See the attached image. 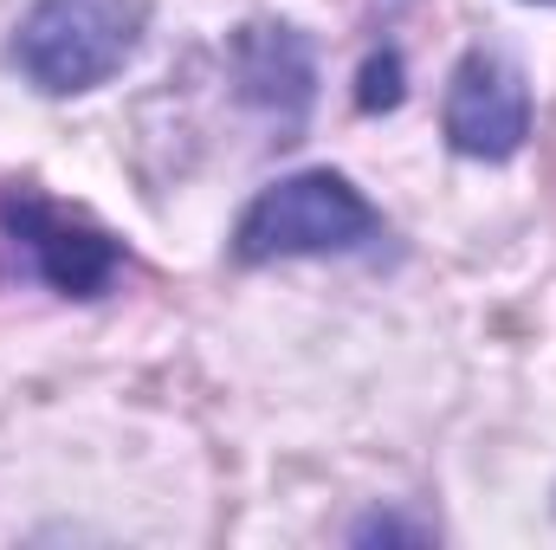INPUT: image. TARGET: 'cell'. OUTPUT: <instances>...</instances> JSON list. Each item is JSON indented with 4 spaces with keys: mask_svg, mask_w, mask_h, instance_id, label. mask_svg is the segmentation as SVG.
<instances>
[{
    "mask_svg": "<svg viewBox=\"0 0 556 550\" xmlns=\"http://www.w3.org/2000/svg\"><path fill=\"white\" fill-rule=\"evenodd\" d=\"M0 234L13 240V253L33 273L52 291H65V298H98L124 266V253H117V240L104 227H91V221H78V214L52 208L46 195H26V188L0 201Z\"/></svg>",
    "mask_w": 556,
    "mask_h": 550,
    "instance_id": "obj_3",
    "label": "cell"
},
{
    "mask_svg": "<svg viewBox=\"0 0 556 550\" xmlns=\"http://www.w3.org/2000/svg\"><path fill=\"white\" fill-rule=\"evenodd\" d=\"M369 240H382V214L330 168H311V175L266 188L233 227V253L247 266L298 260V253H356Z\"/></svg>",
    "mask_w": 556,
    "mask_h": 550,
    "instance_id": "obj_2",
    "label": "cell"
},
{
    "mask_svg": "<svg viewBox=\"0 0 556 550\" xmlns=\"http://www.w3.org/2000/svg\"><path fill=\"white\" fill-rule=\"evenodd\" d=\"M233 78H240V98L253 111H266L291 137L304 124V111H311V91H317L311 39L298 26H247L233 39Z\"/></svg>",
    "mask_w": 556,
    "mask_h": 550,
    "instance_id": "obj_5",
    "label": "cell"
},
{
    "mask_svg": "<svg viewBox=\"0 0 556 550\" xmlns=\"http://www.w3.org/2000/svg\"><path fill=\"white\" fill-rule=\"evenodd\" d=\"M137 39L142 0H33V13L13 33V65L39 91L72 98L124 72Z\"/></svg>",
    "mask_w": 556,
    "mask_h": 550,
    "instance_id": "obj_1",
    "label": "cell"
},
{
    "mask_svg": "<svg viewBox=\"0 0 556 550\" xmlns=\"http://www.w3.org/2000/svg\"><path fill=\"white\" fill-rule=\"evenodd\" d=\"M531 137V91L525 72L498 52H466L446 85V142L479 162H505Z\"/></svg>",
    "mask_w": 556,
    "mask_h": 550,
    "instance_id": "obj_4",
    "label": "cell"
},
{
    "mask_svg": "<svg viewBox=\"0 0 556 550\" xmlns=\"http://www.w3.org/2000/svg\"><path fill=\"white\" fill-rule=\"evenodd\" d=\"M356 104H363V111H395V104H402V59H395V52H382V59L363 65Z\"/></svg>",
    "mask_w": 556,
    "mask_h": 550,
    "instance_id": "obj_6",
    "label": "cell"
},
{
    "mask_svg": "<svg viewBox=\"0 0 556 550\" xmlns=\"http://www.w3.org/2000/svg\"><path fill=\"white\" fill-rule=\"evenodd\" d=\"M356 538H427V525H402V518H369V525H356Z\"/></svg>",
    "mask_w": 556,
    "mask_h": 550,
    "instance_id": "obj_7",
    "label": "cell"
}]
</instances>
